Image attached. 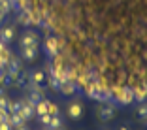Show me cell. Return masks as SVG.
I'll return each instance as SVG.
<instances>
[{"mask_svg": "<svg viewBox=\"0 0 147 130\" xmlns=\"http://www.w3.org/2000/svg\"><path fill=\"white\" fill-rule=\"evenodd\" d=\"M19 109H21V100H13V102H9L8 113H19Z\"/></svg>", "mask_w": 147, "mask_h": 130, "instance_id": "ac0fdd59", "label": "cell"}, {"mask_svg": "<svg viewBox=\"0 0 147 130\" xmlns=\"http://www.w3.org/2000/svg\"><path fill=\"white\" fill-rule=\"evenodd\" d=\"M138 117L142 119V121H147V102H143L138 108Z\"/></svg>", "mask_w": 147, "mask_h": 130, "instance_id": "ffe728a7", "label": "cell"}, {"mask_svg": "<svg viewBox=\"0 0 147 130\" xmlns=\"http://www.w3.org/2000/svg\"><path fill=\"white\" fill-rule=\"evenodd\" d=\"M61 126H62V121L59 119V115H55V117H51V121H49L47 130H57V128H61Z\"/></svg>", "mask_w": 147, "mask_h": 130, "instance_id": "e0dca14e", "label": "cell"}, {"mask_svg": "<svg viewBox=\"0 0 147 130\" xmlns=\"http://www.w3.org/2000/svg\"><path fill=\"white\" fill-rule=\"evenodd\" d=\"M36 55H38V47H21V57L25 61H34Z\"/></svg>", "mask_w": 147, "mask_h": 130, "instance_id": "7c38bea8", "label": "cell"}, {"mask_svg": "<svg viewBox=\"0 0 147 130\" xmlns=\"http://www.w3.org/2000/svg\"><path fill=\"white\" fill-rule=\"evenodd\" d=\"M59 91H61L62 94L70 96V94H74V92L78 91V85H76V83H72V81H66V83H62V85H61V89H59Z\"/></svg>", "mask_w": 147, "mask_h": 130, "instance_id": "5bb4252c", "label": "cell"}, {"mask_svg": "<svg viewBox=\"0 0 147 130\" xmlns=\"http://www.w3.org/2000/svg\"><path fill=\"white\" fill-rule=\"evenodd\" d=\"M9 108V100L6 96H0V111H8Z\"/></svg>", "mask_w": 147, "mask_h": 130, "instance_id": "44dd1931", "label": "cell"}, {"mask_svg": "<svg viewBox=\"0 0 147 130\" xmlns=\"http://www.w3.org/2000/svg\"><path fill=\"white\" fill-rule=\"evenodd\" d=\"M57 130H62V126H61V128H57Z\"/></svg>", "mask_w": 147, "mask_h": 130, "instance_id": "83f0119b", "label": "cell"}, {"mask_svg": "<svg viewBox=\"0 0 147 130\" xmlns=\"http://www.w3.org/2000/svg\"><path fill=\"white\" fill-rule=\"evenodd\" d=\"M8 115H9L8 111H0V123H4V121H6V117H8Z\"/></svg>", "mask_w": 147, "mask_h": 130, "instance_id": "cb8c5ba5", "label": "cell"}, {"mask_svg": "<svg viewBox=\"0 0 147 130\" xmlns=\"http://www.w3.org/2000/svg\"><path fill=\"white\" fill-rule=\"evenodd\" d=\"M19 115H21L25 121H30V119H34V106L28 102V100H21V109H19Z\"/></svg>", "mask_w": 147, "mask_h": 130, "instance_id": "277c9868", "label": "cell"}, {"mask_svg": "<svg viewBox=\"0 0 147 130\" xmlns=\"http://www.w3.org/2000/svg\"><path fill=\"white\" fill-rule=\"evenodd\" d=\"M0 130H11V126H9L8 123L4 121V123H0Z\"/></svg>", "mask_w": 147, "mask_h": 130, "instance_id": "603a6c76", "label": "cell"}, {"mask_svg": "<svg viewBox=\"0 0 147 130\" xmlns=\"http://www.w3.org/2000/svg\"><path fill=\"white\" fill-rule=\"evenodd\" d=\"M28 79H30V85H42L45 81V74L42 70H34V72L28 74Z\"/></svg>", "mask_w": 147, "mask_h": 130, "instance_id": "8fae6325", "label": "cell"}, {"mask_svg": "<svg viewBox=\"0 0 147 130\" xmlns=\"http://www.w3.org/2000/svg\"><path fill=\"white\" fill-rule=\"evenodd\" d=\"M11 8H13V6H11V2H9V0H0V13H2L4 17L8 15L9 11H11Z\"/></svg>", "mask_w": 147, "mask_h": 130, "instance_id": "2e32d148", "label": "cell"}, {"mask_svg": "<svg viewBox=\"0 0 147 130\" xmlns=\"http://www.w3.org/2000/svg\"><path fill=\"white\" fill-rule=\"evenodd\" d=\"M117 102L119 104H125V106H130L134 102V92H132V87H123L121 91L117 92Z\"/></svg>", "mask_w": 147, "mask_h": 130, "instance_id": "7a4b0ae2", "label": "cell"}, {"mask_svg": "<svg viewBox=\"0 0 147 130\" xmlns=\"http://www.w3.org/2000/svg\"><path fill=\"white\" fill-rule=\"evenodd\" d=\"M17 23H21V25H25V26L32 25V13H30V9H23V11L19 13V17H17Z\"/></svg>", "mask_w": 147, "mask_h": 130, "instance_id": "4fadbf2b", "label": "cell"}, {"mask_svg": "<svg viewBox=\"0 0 147 130\" xmlns=\"http://www.w3.org/2000/svg\"><path fill=\"white\" fill-rule=\"evenodd\" d=\"M34 113L36 115H47V100L43 98L42 102H38V104H36V108H34Z\"/></svg>", "mask_w": 147, "mask_h": 130, "instance_id": "9a60e30c", "label": "cell"}, {"mask_svg": "<svg viewBox=\"0 0 147 130\" xmlns=\"http://www.w3.org/2000/svg\"><path fill=\"white\" fill-rule=\"evenodd\" d=\"M15 130H28V128H26V126L23 125V126H19V128H15Z\"/></svg>", "mask_w": 147, "mask_h": 130, "instance_id": "d4e9b609", "label": "cell"}, {"mask_svg": "<svg viewBox=\"0 0 147 130\" xmlns=\"http://www.w3.org/2000/svg\"><path fill=\"white\" fill-rule=\"evenodd\" d=\"M43 51L47 53L49 57H53L55 59L57 55H59V49H57V40L55 38H47L45 42H43Z\"/></svg>", "mask_w": 147, "mask_h": 130, "instance_id": "52a82bcc", "label": "cell"}, {"mask_svg": "<svg viewBox=\"0 0 147 130\" xmlns=\"http://www.w3.org/2000/svg\"><path fill=\"white\" fill-rule=\"evenodd\" d=\"M47 113L51 115V117L59 115V108H57V104H55V102H51V100H47Z\"/></svg>", "mask_w": 147, "mask_h": 130, "instance_id": "d6986e66", "label": "cell"}, {"mask_svg": "<svg viewBox=\"0 0 147 130\" xmlns=\"http://www.w3.org/2000/svg\"><path fill=\"white\" fill-rule=\"evenodd\" d=\"M13 38H15V28L11 25H6L0 28V42L9 43V42H13Z\"/></svg>", "mask_w": 147, "mask_h": 130, "instance_id": "5b68a950", "label": "cell"}, {"mask_svg": "<svg viewBox=\"0 0 147 130\" xmlns=\"http://www.w3.org/2000/svg\"><path fill=\"white\" fill-rule=\"evenodd\" d=\"M98 115L102 121H111L113 117H115V109H113V106L109 104H102L98 108Z\"/></svg>", "mask_w": 147, "mask_h": 130, "instance_id": "8992f818", "label": "cell"}, {"mask_svg": "<svg viewBox=\"0 0 147 130\" xmlns=\"http://www.w3.org/2000/svg\"><path fill=\"white\" fill-rule=\"evenodd\" d=\"M49 121H51V115H49V113H47V115H40V123H42V125L47 126Z\"/></svg>", "mask_w": 147, "mask_h": 130, "instance_id": "7402d4cb", "label": "cell"}, {"mask_svg": "<svg viewBox=\"0 0 147 130\" xmlns=\"http://www.w3.org/2000/svg\"><path fill=\"white\" fill-rule=\"evenodd\" d=\"M6 123H8L11 128H19V126H23L26 121L21 117V115H19V113H9L8 117H6Z\"/></svg>", "mask_w": 147, "mask_h": 130, "instance_id": "ba28073f", "label": "cell"}, {"mask_svg": "<svg viewBox=\"0 0 147 130\" xmlns=\"http://www.w3.org/2000/svg\"><path fill=\"white\" fill-rule=\"evenodd\" d=\"M40 36L34 30H25L21 36V47H38Z\"/></svg>", "mask_w": 147, "mask_h": 130, "instance_id": "6da1fadb", "label": "cell"}, {"mask_svg": "<svg viewBox=\"0 0 147 130\" xmlns=\"http://www.w3.org/2000/svg\"><path fill=\"white\" fill-rule=\"evenodd\" d=\"M119 130H128V128H126V126H121V128H119Z\"/></svg>", "mask_w": 147, "mask_h": 130, "instance_id": "484cf974", "label": "cell"}, {"mask_svg": "<svg viewBox=\"0 0 147 130\" xmlns=\"http://www.w3.org/2000/svg\"><path fill=\"white\" fill-rule=\"evenodd\" d=\"M100 92H102V85L100 83H91V85L87 87V96L92 100H98L100 102Z\"/></svg>", "mask_w": 147, "mask_h": 130, "instance_id": "9c48e42d", "label": "cell"}, {"mask_svg": "<svg viewBox=\"0 0 147 130\" xmlns=\"http://www.w3.org/2000/svg\"><path fill=\"white\" fill-rule=\"evenodd\" d=\"M132 92H134V102H136V100H138V102H145V100H147V85L134 87Z\"/></svg>", "mask_w": 147, "mask_h": 130, "instance_id": "30bf717a", "label": "cell"}, {"mask_svg": "<svg viewBox=\"0 0 147 130\" xmlns=\"http://www.w3.org/2000/svg\"><path fill=\"white\" fill-rule=\"evenodd\" d=\"M2 19H4V15H2V13H0V23H2Z\"/></svg>", "mask_w": 147, "mask_h": 130, "instance_id": "4316f807", "label": "cell"}, {"mask_svg": "<svg viewBox=\"0 0 147 130\" xmlns=\"http://www.w3.org/2000/svg\"><path fill=\"white\" fill-rule=\"evenodd\" d=\"M68 117L72 119V121H79V119L83 117V106H81L79 100L70 102V106H68Z\"/></svg>", "mask_w": 147, "mask_h": 130, "instance_id": "3957f363", "label": "cell"}]
</instances>
